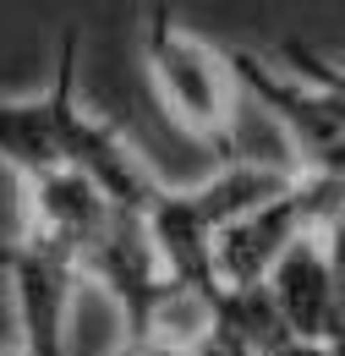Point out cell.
I'll return each instance as SVG.
<instances>
[{"mask_svg": "<svg viewBox=\"0 0 345 356\" xmlns=\"http://www.w3.org/2000/svg\"><path fill=\"white\" fill-rule=\"evenodd\" d=\"M143 55L154 72V88L165 99L170 121L198 143H209L219 159L230 154V115H236V72L230 55L203 44L192 28H181L170 11H148V33H143Z\"/></svg>", "mask_w": 345, "mask_h": 356, "instance_id": "cell-1", "label": "cell"}, {"mask_svg": "<svg viewBox=\"0 0 345 356\" xmlns=\"http://www.w3.org/2000/svg\"><path fill=\"white\" fill-rule=\"evenodd\" d=\"M11 285H17V318H22V356H66V312L83 280V258L39 230H28L11 252Z\"/></svg>", "mask_w": 345, "mask_h": 356, "instance_id": "cell-2", "label": "cell"}, {"mask_svg": "<svg viewBox=\"0 0 345 356\" xmlns=\"http://www.w3.org/2000/svg\"><path fill=\"white\" fill-rule=\"evenodd\" d=\"M77 115H83V104H77V33L66 28L55 83L44 93H33V99L0 104V159L17 165L28 181L66 170V137H72Z\"/></svg>", "mask_w": 345, "mask_h": 356, "instance_id": "cell-3", "label": "cell"}, {"mask_svg": "<svg viewBox=\"0 0 345 356\" xmlns=\"http://www.w3.org/2000/svg\"><path fill=\"white\" fill-rule=\"evenodd\" d=\"M0 356H6V351H0ZM17 356H22V351H17Z\"/></svg>", "mask_w": 345, "mask_h": 356, "instance_id": "cell-4", "label": "cell"}]
</instances>
